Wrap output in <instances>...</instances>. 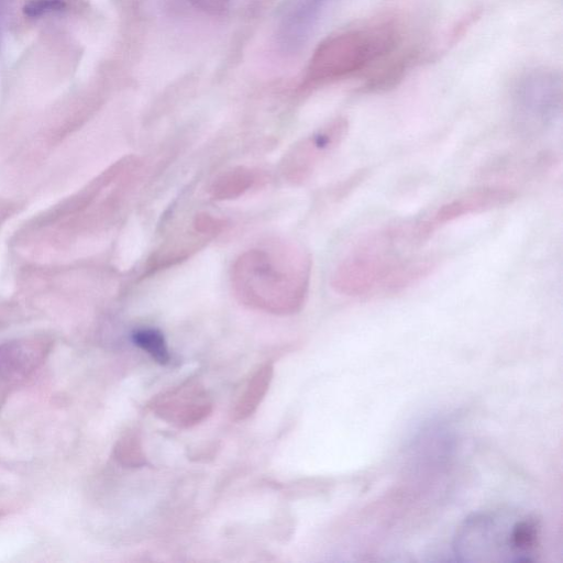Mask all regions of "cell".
<instances>
[{"label": "cell", "instance_id": "cell-9", "mask_svg": "<svg viewBox=\"0 0 563 563\" xmlns=\"http://www.w3.org/2000/svg\"><path fill=\"white\" fill-rule=\"evenodd\" d=\"M328 0H291L277 29V44L285 54H296L307 43Z\"/></svg>", "mask_w": 563, "mask_h": 563}, {"label": "cell", "instance_id": "cell-3", "mask_svg": "<svg viewBox=\"0 0 563 563\" xmlns=\"http://www.w3.org/2000/svg\"><path fill=\"white\" fill-rule=\"evenodd\" d=\"M409 223L393 225L364 238L336 266L332 287L352 297L397 294L418 277L416 256H402L401 246H416Z\"/></svg>", "mask_w": 563, "mask_h": 563}, {"label": "cell", "instance_id": "cell-2", "mask_svg": "<svg viewBox=\"0 0 563 563\" xmlns=\"http://www.w3.org/2000/svg\"><path fill=\"white\" fill-rule=\"evenodd\" d=\"M310 275L311 258L305 250L273 243L242 253L232 266L231 283L243 305L289 314L303 306Z\"/></svg>", "mask_w": 563, "mask_h": 563}, {"label": "cell", "instance_id": "cell-1", "mask_svg": "<svg viewBox=\"0 0 563 563\" xmlns=\"http://www.w3.org/2000/svg\"><path fill=\"white\" fill-rule=\"evenodd\" d=\"M406 29L397 14H380L338 32L319 44L309 62L306 84L324 85L363 78L362 87L389 76L406 58Z\"/></svg>", "mask_w": 563, "mask_h": 563}, {"label": "cell", "instance_id": "cell-11", "mask_svg": "<svg viewBox=\"0 0 563 563\" xmlns=\"http://www.w3.org/2000/svg\"><path fill=\"white\" fill-rule=\"evenodd\" d=\"M540 521L532 516H527L514 522L510 527L509 548L518 560H529L540 538Z\"/></svg>", "mask_w": 563, "mask_h": 563}, {"label": "cell", "instance_id": "cell-8", "mask_svg": "<svg viewBox=\"0 0 563 563\" xmlns=\"http://www.w3.org/2000/svg\"><path fill=\"white\" fill-rule=\"evenodd\" d=\"M47 353L45 340L16 341L0 346V404L42 364Z\"/></svg>", "mask_w": 563, "mask_h": 563}, {"label": "cell", "instance_id": "cell-15", "mask_svg": "<svg viewBox=\"0 0 563 563\" xmlns=\"http://www.w3.org/2000/svg\"><path fill=\"white\" fill-rule=\"evenodd\" d=\"M65 7L64 0H32L24 7V13L31 18L59 11Z\"/></svg>", "mask_w": 563, "mask_h": 563}, {"label": "cell", "instance_id": "cell-14", "mask_svg": "<svg viewBox=\"0 0 563 563\" xmlns=\"http://www.w3.org/2000/svg\"><path fill=\"white\" fill-rule=\"evenodd\" d=\"M115 456L122 464L131 467H139L146 463L137 432L129 431L118 441Z\"/></svg>", "mask_w": 563, "mask_h": 563}, {"label": "cell", "instance_id": "cell-7", "mask_svg": "<svg viewBox=\"0 0 563 563\" xmlns=\"http://www.w3.org/2000/svg\"><path fill=\"white\" fill-rule=\"evenodd\" d=\"M347 129V121L340 118L297 144L284 163L286 176L292 181L307 179L320 159L342 142Z\"/></svg>", "mask_w": 563, "mask_h": 563}, {"label": "cell", "instance_id": "cell-5", "mask_svg": "<svg viewBox=\"0 0 563 563\" xmlns=\"http://www.w3.org/2000/svg\"><path fill=\"white\" fill-rule=\"evenodd\" d=\"M518 113L537 120L553 117L562 102L561 73L549 67H533L520 74L514 86Z\"/></svg>", "mask_w": 563, "mask_h": 563}, {"label": "cell", "instance_id": "cell-16", "mask_svg": "<svg viewBox=\"0 0 563 563\" xmlns=\"http://www.w3.org/2000/svg\"><path fill=\"white\" fill-rule=\"evenodd\" d=\"M196 7L213 12L219 13L227 8V3L229 0H190Z\"/></svg>", "mask_w": 563, "mask_h": 563}, {"label": "cell", "instance_id": "cell-10", "mask_svg": "<svg viewBox=\"0 0 563 563\" xmlns=\"http://www.w3.org/2000/svg\"><path fill=\"white\" fill-rule=\"evenodd\" d=\"M273 374L274 367L272 363H264L258 366L247 379L232 407V420H244L257 409L269 388Z\"/></svg>", "mask_w": 563, "mask_h": 563}, {"label": "cell", "instance_id": "cell-4", "mask_svg": "<svg viewBox=\"0 0 563 563\" xmlns=\"http://www.w3.org/2000/svg\"><path fill=\"white\" fill-rule=\"evenodd\" d=\"M517 194L505 187H483L463 194L440 206L429 218L413 222L416 241L421 245L441 227L465 216L511 203Z\"/></svg>", "mask_w": 563, "mask_h": 563}, {"label": "cell", "instance_id": "cell-12", "mask_svg": "<svg viewBox=\"0 0 563 563\" xmlns=\"http://www.w3.org/2000/svg\"><path fill=\"white\" fill-rule=\"evenodd\" d=\"M255 180V174L251 169L236 168L218 178L211 191L217 199H232L250 189Z\"/></svg>", "mask_w": 563, "mask_h": 563}, {"label": "cell", "instance_id": "cell-6", "mask_svg": "<svg viewBox=\"0 0 563 563\" xmlns=\"http://www.w3.org/2000/svg\"><path fill=\"white\" fill-rule=\"evenodd\" d=\"M148 407L161 419L179 428H188L210 415L212 402L198 380L188 379L153 398Z\"/></svg>", "mask_w": 563, "mask_h": 563}, {"label": "cell", "instance_id": "cell-13", "mask_svg": "<svg viewBox=\"0 0 563 563\" xmlns=\"http://www.w3.org/2000/svg\"><path fill=\"white\" fill-rule=\"evenodd\" d=\"M135 345L145 351L158 364L165 365L170 360V354L163 333L153 328L135 330L132 334Z\"/></svg>", "mask_w": 563, "mask_h": 563}]
</instances>
